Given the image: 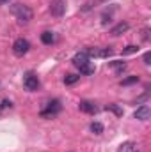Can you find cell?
Returning <instances> with one entry per match:
<instances>
[{"mask_svg": "<svg viewBox=\"0 0 151 152\" xmlns=\"http://www.w3.org/2000/svg\"><path fill=\"white\" fill-rule=\"evenodd\" d=\"M11 12L14 14V18H16L21 25L30 23V21H32V18H34V11H32L27 4H20V2L11 5Z\"/></svg>", "mask_w": 151, "mask_h": 152, "instance_id": "cell-1", "label": "cell"}, {"mask_svg": "<svg viewBox=\"0 0 151 152\" xmlns=\"http://www.w3.org/2000/svg\"><path fill=\"white\" fill-rule=\"evenodd\" d=\"M73 64L80 69L82 75H93V73H94V67H93V64H91V58L87 57L85 51H78V53H75Z\"/></svg>", "mask_w": 151, "mask_h": 152, "instance_id": "cell-2", "label": "cell"}, {"mask_svg": "<svg viewBox=\"0 0 151 152\" xmlns=\"http://www.w3.org/2000/svg\"><path fill=\"white\" fill-rule=\"evenodd\" d=\"M61 110H62L61 101H59V99H52V101H48V103L44 104V108L39 112V115H41L43 118H53L55 115L61 113Z\"/></svg>", "mask_w": 151, "mask_h": 152, "instance_id": "cell-3", "label": "cell"}, {"mask_svg": "<svg viewBox=\"0 0 151 152\" xmlns=\"http://www.w3.org/2000/svg\"><path fill=\"white\" fill-rule=\"evenodd\" d=\"M23 87H25L29 92H36L39 87H41V81H39L38 75L32 73V71L25 73V75H23Z\"/></svg>", "mask_w": 151, "mask_h": 152, "instance_id": "cell-4", "label": "cell"}, {"mask_svg": "<svg viewBox=\"0 0 151 152\" xmlns=\"http://www.w3.org/2000/svg\"><path fill=\"white\" fill-rule=\"evenodd\" d=\"M29 50H30V42H29L27 39L20 37V39H16V41L13 42V53H14L16 57H23V55H27Z\"/></svg>", "mask_w": 151, "mask_h": 152, "instance_id": "cell-5", "label": "cell"}, {"mask_svg": "<svg viewBox=\"0 0 151 152\" xmlns=\"http://www.w3.org/2000/svg\"><path fill=\"white\" fill-rule=\"evenodd\" d=\"M85 53H87V57L91 58V57H94V58H107V57H110L114 55V50L112 48H87L85 50Z\"/></svg>", "mask_w": 151, "mask_h": 152, "instance_id": "cell-6", "label": "cell"}, {"mask_svg": "<svg viewBox=\"0 0 151 152\" xmlns=\"http://www.w3.org/2000/svg\"><path fill=\"white\" fill-rule=\"evenodd\" d=\"M50 12H52V16H57V18L64 16V12H66V0H52Z\"/></svg>", "mask_w": 151, "mask_h": 152, "instance_id": "cell-7", "label": "cell"}, {"mask_svg": "<svg viewBox=\"0 0 151 152\" xmlns=\"http://www.w3.org/2000/svg\"><path fill=\"white\" fill-rule=\"evenodd\" d=\"M150 106L148 104H142V106H139L137 110H135V113H133V118H137V120H148L150 118Z\"/></svg>", "mask_w": 151, "mask_h": 152, "instance_id": "cell-8", "label": "cell"}, {"mask_svg": "<svg viewBox=\"0 0 151 152\" xmlns=\"http://www.w3.org/2000/svg\"><path fill=\"white\" fill-rule=\"evenodd\" d=\"M78 108H80V112H84V113H96V112H98V106H96L93 101H80V103H78Z\"/></svg>", "mask_w": 151, "mask_h": 152, "instance_id": "cell-9", "label": "cell"}, {"mask_svg": "<svg viewBox=\"0 0 151 152\" xmlns=\"http://www.w3.org/2000/svg\"><path fill=\"white\" fill-rule=\"evenodd\" d=\"M117 152H139V145L135 142H124L119 145Z\"/></svg>", "mask_w": 151, "mask_h": 152, "instance_id": "cell-10", "label": "cell"}, {"mask_svg": "<svg viewBox=\"0 0 151 152\" xmlns=\"http://www.w3.org/2000/svg\"><path fill=\"white\" fill-rule=\"evenodd\" d=\"M130 28V25L126 23V21H121V23H117L115 27H114L112 30H110V34H112L114 37H117V36H121V34H124L126 30Z\"/></svg>", "mask_w": 151, "mask_h": 152, "instance_id": "cell-11", "label": "cell"}, {"mask_svg": "<svg viewBox=\"0 0 151 152\" xmlns=\"http://www.w3.org/2000/svg\"><path fill=\"white\" fill-rule=\"evenodd\" d=\"M41 42H43V44H53V42H55V34H53V32H48V30L43 32V34H41Z\"/></svg>", "mask_w": 151, "mask_h": 152, "instance_id": "cell-12", "label": "cell"}, {"mask_svg": "<svg viewBox=\"0 0 151 152\" xmlns=\"http://www.w3.org/2000/svg\"><path fill=\"white\" fill-rule=\"evenodd\" d=\"M109 66L115 69V73H117V75H121V73L124 71V67H126V64H124L123 60H112V62H109Z\"/></svg>", "mask_w": 151, "mask_h": 152, "instance_id": "cell-13", "label": "cell"}, {"mask_svg": "<svg viewBox=\"0 0 151 152\" xmlns=\"http://www.w3.org/2000/svg\"><path fill=\"white\" fill-rule=\"evenodd\" d=\"M89 129H91L94 134H101V133H103V124H101V122H93V124L89 126Z\"/></svg>", "mask_w": 151, "mask_h": 152, "instance_id": "cell-14", "label": "cell"}, {"mask_svg": "<svg viewBox=\"0 0 151 152\" xmlns=\"http://www.w3.org/2000/svg\"><path fill=\"white\" fill-rule=\"evenodd\" d=\"M137 51H139V46H135V44H128L126 48H123V55H132Z\"/></svg>", "mask_w": 151, "mask_h": 152, "instance_id": "cell-15", "label": "cell"}, {"mask_svg": "<svg viewBox=\"0 0 151 152\" xmlns=\"http://www.w3.org/2000/svg\"><path fill=\"white\" fill-rule=\"evenodd\" d=\"M80 80V76L78 75H68V76H64V83L66 85H73V83H76Z\"/></svg>", "mask_w": 151, "mask_h": 152, "instance_id": "cell-16", "label": "cell"}, {"mask_svg": "<svg viewBox=\"0 0 151 152\" xmlns=\"http://www.w3.org/2000/svg\"><path fill=\"white\" fill-rule=\"evenodd\" d=\"M137 81H139V76H130V78H124L121 81V85L126 87V85H132V83H137Z\"/></svg>", "mask_w": 151, "mask_h": 152, "instance_id": "cell-17", "label": "cell"}, {"mask_svg": "<svg viewBox=\"0 0 151 152\" xmlns=\"http://www.w3.org/2000/svg\"><path fill=\"white\" fill-rule=\"evenodd\" d=\"M110 21H112V12L105 11L103 16H101V25H107V23H110Z\"/></svg>", "mask_w": 151, "mask_h": 152, "instance_id": "cell-18", "label": "cell"}, {"mask_svg": "<svg viewBox=\"0 0 151 152\" xmlns=\"http://www.w3.org/2000/svg\"><path fill=\"white\" fill-rule=\"evenodd\" d=\"M13 108V101H9V99H2V103H0V110H11Z\"/></svg>", "mask_w": 151, "mask_h": 152, "instance_id": "cell-19", "label": "cell"}, {"mask_svg": "<svg viewBox=\"0 0 151 152\" xmlns=\"http://www.w3.org/2000/svg\"><path fill=\"white\" fill-rule=\"evenodd\" d=\"M105 110H110V112H114L115 115H123V110H121L119 106H115V104H107Z\"/></svg>", "mask_w": 151, "mask_h": 152, "instance_id": "cell-20", "label": "cell"}, {"mask_svg": "<svg viewBox=\"0 0 151 152\" xmlns=\"http://www.w3.org/2000/svg\"><path fill=\"white\" fill-rule=\"evenodd\" d=\"M141 39H142V41H148V39H150V28H142V32H141Z\"/></svg>", "mask_w": 151, "mask_h": 152, "instance_id": "cell-21", "label": "cell"}, {"mask_svg": "<svg viewBox=\"0 0 151 152\" xmlns=\"http://www.w3.org/2000/svg\"><path fill=\"white\" fill-rule=\"evenodd\" d=\"M142 60H144V64H146V66H150L151 62V51H146V53H144V58H142Z\"/></svg>", "mask_w": 151, "mask_h": 152, "instance_id": "cell-22", "label": "cell"}, {"mask_svg": "<svg viewBox=\"0 0 151 152\" xmlns=\"http://www.w3.org/2000/svg\"><path fill=\"white\" fill-rule=\"evenodd\" d=\"M11 0H0V4H9Z\"/></svg>", "mask_w": 151, "mask_h": 152, "instance_id": "cell-23", "label": "cell"}]
</instances>
